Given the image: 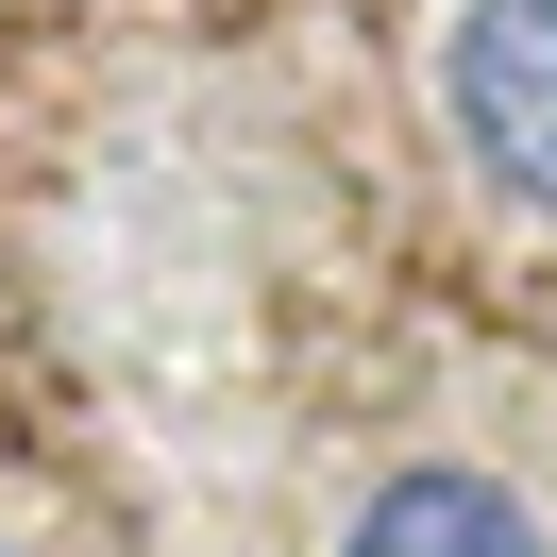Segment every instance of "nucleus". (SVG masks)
Returning <instances> with one entry per match:
<instances>
[{
    "label": "nucleus",
    "instance_id": "obj_1",
    "mask_svg": "<svg viewBox=\"0 0 557 557\" xmlns=\"http://www.w3.org/2000/svg\"><path fill=\"white\" fill-rule=\"evenodd\" d=\"M440 102H456V136H473V170L557 220V0H456Z\"/></svg>",
    "mask_w": 557,
    "mask_h": 557
},
{
    "label": "nucleus",
    "instance_id": "obj_2",
    "mask_svg": "<svg viewBox=\"0 0 557 557\" xmlns=\"http://www.w3.org/2000/svg\"><path fill=\"white\" fill-rule=\"evenodd\" d=\"M338 557H557V541H541V507H523L507 473L406 456V473H372V507L338 523Z\"/></svg>",
    "mask_w": 557,
    "mask_h": 557
}]
</instances>
